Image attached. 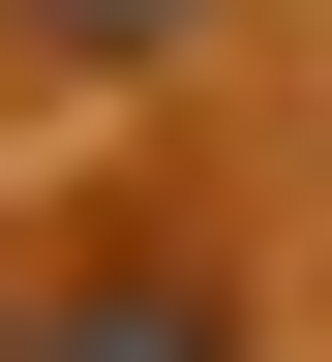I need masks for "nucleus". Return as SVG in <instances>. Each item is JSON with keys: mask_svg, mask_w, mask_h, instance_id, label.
<instances>
[{"mask_svg": "<svg viewBox=\"0 0 332 362\" xmlns=\"http://www.w3.org/2000/svg\"><path fill=\"white\" fill-rule=\"evenodd\" d=\"M91 362H212V332H91Z\"/></svg>", "mask_w": 332, "mask_h": 362, "instance_id": "obj_1", "label": "nucleus"}]
</instances>
